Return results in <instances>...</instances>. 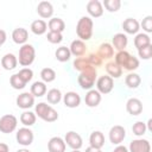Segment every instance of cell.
I'll return each mask as SVG.
<instances>
[{
	"instance_id": "cell-42",
	"label": "cell",
	"mask_w": 152,
	"mask_h": 152,
	"mask_svg": "<svg viewBox=\"0 0 152 152\" xmlns=\"http://www.w3.org/2000/svg\"><path fill=\"white\" fill-rule=\"evenodd\" d=\"M138 55H139V57L141 59H145V61L150 59L152 57V44L138 49Z\"/></svg>"
},
{
	"instance_id": "cell-29",
	"label": "cell",
	"mask_w": 152,
	"mask_h": 152,
	"mask_svg": "<svg viewBox=\"0 0 152 152\" xmlns=\"http://www.w3.org/2000/svg\"><path fill=\"white\" fill-rule=\"evenodd\" d=\"M141 83V77L135 72H129L125 77V84L129 89H137Z\"/></svg>"
},
{
	"instance_id": "cell-1",
	"label": "cell",
	"mask_w": 152,
	"mask_h": 152,
	"mask_svg": "<svg viewBox=\"0 0 152 152\" xmlns=\"http://www.w3.org/2000/svg\"><path fill=\"white\" fill-rule=\"evenodd\" d=\"M96 80H97V70L91 65H88L84 70H82L77 77L78 86L84 90L93 89Z\"/></svg>"
},
{
	"instance_id": "cell-47",
	"label": "cell",
	"mask_w": 152,
	"mask_h": 152,
	"mask_svg": "<svg viewBox=\"0 0 152 152\" xmlns=\"http://www.w3.org/2000/svg\"><path fill=\"white\" fill-rule=\"evenodd\" d=\"M113 152H128V148H127L125 145H118V146L113 150Z\"/></svg>"
},
{
	"instance_id": "cell-49",
	"label": "cell",
	"mask_w": 152,
	"mask_h": 152,
	"mask_svg": "<svg viewBox=\"0 0 152 152\" xmlns=\"http://www.w3.org/2000/svg\"><path fill=\"white\" fill-rule=\"evenodd\" d=\"M84 152H102L101 150H99V148H95V147H91V146H89V147H87L86 148V151Z\"/></svg>"
},
{
	"instance_id": "cell-22",
	"label": "cell",
	"mask_w": 152,
	"mask_h": 152,
	"mask_svg": "<svg viewBox=\"0 0 152 152\" xmlns=\"http://www.w3.org/2000/svg\"><path fill=\"white\" fill-rule=\"evenodd\" d=\"M89 146L101 150L104 146V135L101 131H94L89 137Z\"/></svg>"
},
{
	"instance_id": "cell-52",
	"label": "cell",
	"mask_w": 152,
	"mask_h": 152,
	"mask_svg": "<svg viewBox=\"0 0 152 152\" xmlns=\"http://www.w3.org/2000/svg\"><path fill=\"white\" fill-rule=\"evenodd\" d=\"M71 152H81V151H80V150H72Z\"/></svg>"
},
{
	"instance_id": "cell-35",
	"label": "cell",
	"mask_w": 152,
	"mask_h": 152,
	"mask_svg": "<svg viewBox=\"0 0 152 152\" xmlns=\"http://www.w3.org/2000/svg\"><path fill=\"white\" fill-rule=\"evenodd\" d=\"M40 78L44 83H50L56 80V71L52 68H43L40 71Z\"/></svg>"
},
{
	"instance_id": "cell-5",
	"label": "cell",
	"mask_w": 152,
	"mask_h": 152,
	"mask_svg": "<svg viewBox=\"0 0 152 152\" xmlns=\"http://www.w3.org/2000/svg\"><path fill=\"white\" fill-rule=\"evenodd\" d=\"M18 119L13 114H5L0 118V132L10 134L17 129Z\"/></svg>"
},
{
	"instance_id": "cell-43",
	"label": "cell",
	"mask_w": 152,
	"mask_h": 152,
	"mask_svg": "<svg viewBox=\"0 0 152 152\" xmlns=\"http://www.w3.org/2000/svg\"><path fill=\"white\" fill-rule=\"evenodd\" d=\"M87 59H88L89 64H90L91 66H94V68L102 65V62H103V61L101 59V57H100L96 52H91V53H89V55L87 56Z\"/></svg>"
},
{
	"instance_id": "cell-48",
	"label": "cell",
	"mask_w": 152,
	"mask_h": 152,
	"mask_svg": "<svg viewBox=\"0 0 152 152\" xmlns=\"http://www.w3.org/2000/svg\"><path fill=\"white\" fill-rule=\"evenodd\" d=\"M0 152H10V147L5 142H0Z\"/></svg>"
},
{
	"instance_id": "cell-16",
	"label": "cell",
	"mask_w": 152,
	"mask_h": 152,
	"mask_svg": "<svg viewBox=\"0 0 152 152\" xmlns=\"http://www.w3.org/2000/svg\"><path fill=\"white\" fill-rule=\"evenodd\" d=\"M37 13L43 19H51L53 14V6L50 1H40L37 6Z\"/></svg>"
},
{
	"instance_id": "cell-44",
	"label": "cell",
	"mask_w": 152,
	"mask_h": 152,
	"mask_svg": "<svg viewBox=\"0 0 152 152\" xmlns=\"http://www.w3.org/2000/svg\"><path fill=\"white\" fill-rule=\"evenodd\" d=\"M138 68H139V59L131 55V57H129V59H128V62H127V64L125 65L124 69L127 70V71H134Z\"/></svg>"
},
{
	"instance_id": "cell-19",
	"label": "cell",
	"mask_w": 152,
	"mask_h": 152,
	"mask_svg": "<svg viewBox=\"0 0 152 152\" xmlns=\"http://www.w3.org/2000/svg\"><path fill=\"white\" fill-rule=\"evenodd\" d=\"M28 39V32L24 27H17L12 32V40L18 45H24L27 43Z\"/></svg>"
},
{
	"instance_id": "cell-38",
	"label": "cell",
	"mask_w": 152,
	"mask_h": 152,
	"mask_svg": "<svg viewBox=\"0 0 152 152\" xmlns=\"http://www.w3.org/2000/svg\"><path fill=\"white\" fill-rule=\"evenodd\" d=\"M146 131H147V128H146V124L144 121H137L132 126V132L137 137H142L146 133Z\"/></svg>"
},
{
	"instance_id": "cell-14",
	"label": "cell",
	"mask_w": 152,
	"mask_h": 152,
	"mask_svg": "<svg viewBox=\"0 0 152 152\" xmlns=\"http://www.w3.org/2000/svg\"><path fill=\"white\" fill-rule=\"evenodd\" d=\"M69 50H70L71 56H75L76 58L77 57H83L84 53L87 52V45L83 40L75 39V40L71 42V44L69 46Z\"/></svg>"
},
{
	"instance_id": "cell-3",
	"label": "cell",
	"mask_w": 152,
	"mask_h": 152,
	"mask_svg": "<svg viewBox=\"0 0 152 152\" xmlns=\"http://www.w3.org/2000/svg\"><path fill=\"white\" fill-rule=\"evenodd\" d=\"M34 114L45 122H55L58 119V113L48 102H39L34 107Z\"/></svg>"
},
{
	"instance_id": "cell-10",
	"label": "cell",
	"mask_w": 152,
	"mask_h": 152,
	"mask_svg": "<svg viewBox=\"0 0 152 152\" xmlns=\"http://www.w3.org/2000/svg\"><path fill=\"white\" fill-rule=\"evenodd\" d=\"M128 152H151V144L147 139L138 138L129 142Z\"/></svg>"
},
{
	"instance_id": "cell-9",
	"label": "cell",
	"mask_w": 152,
	"mask_h": 152,
	"mask_svg": "<svg viewBox=\"0 0 152 152\" xmlns=\"http://www.w3.org/2000/svg\"><path fill=\"white\" fill-rule=\"evenodd\" d=\"M64 142H65V145H68L72 150H80L83 145L82 137L75 131H69V132L65 133Z\"/></svg>"
},
{
	"instance_id": "cell-4",
	"label": "cell",
	"mask_w": 152,
	"mask_h": 152,
	"mask_svg": "<svg viewBox=\"0 0 152 152\" xmlns=\"http://www.w3.org/2000/svg\"><path fill=\"white\" fill-rule=\"evenodd\" d=\"M18 58V63L21 66L28 68L36 59V50L34 46L32 44H24L20 46L19 49V57Z\"/></svg>"
},
{
	"instance_id": "cell-23",
	"label": "cell",
	"mask_w": 152,
	"mask_h": 152,
	"mask_svg": "<svg viewBox=\"0 0 152 152\" xmlns=\"http://www.w3.org/2000/svg\"><path fill=\"white\" fill-rule=\"evenodd\" d=\"M18 65V58L13 53H6L1 58V66L5 70H13Z\"/></svg>"
},
{
	"instance_id": "cell-41",
	"label": "cell",
	"mask_w": 152,
	"mask_h": 152,
	"mask_svg": "<svg viewBox=\"0 0 152 152\" xmlns=\"http://www.w3.org/2000/svg\"><path fill=\"white\" fill-rule=\"evenodd\" d=\"M46 39H48V42L51 43V44H59V43H62V40H63V34L59 33V32L49 31L48 34H46Z\"/></svg>"
},
{
	"instance_id": "cell-51",
	"label": "cell",
	"mask_w": 152,
	"mask_h": 152,
	"mask_svg": "<svg viewBox=\"0 0 152 152\" xmlns=\"http://www.w3.org/2000/svg\"><path fill=\"white\" fill-rule=\"evenodd\" d=\"M17 152H31V151H28L27 148H19Z\"/></svg>"
},
{
	"instance_id": "cell-8",
	"label": "cell",
	"mask_w": 152,
	"mask_h": 152,
	"mask_svg": "<svg viewBox=\"0 0 152 152\" xmlns=\"http://www.w3.org/2000/svg\"><path fill=\"white\" fill-rule=\"evenodd\" d=\"M108 137H109V141L113 144V145H121V142L125 140L126 138V129L124 128V126H120V125H115L113 126L110 129H109V133H108Z\"/></svg>"
},
{
	"instance_id": "cell-18",
	"label": "cell",
	"mask_w": 152,
	"mask_h": 152,
	"mask_svg": "<svg viewBox=\"0 0 152 152\" xmlns=\"http://www.w3.org/2000/svg\"><path fill=\"white\" fill-rule=\"evenodd\" d=\"M84 102L90 108L97 107L101 102V94L96 89H90L87 91V94L84 96Z\"/></svg>"
},
{
	"instance_id": "cell-24",
	"label": "cell",
	"mask_w": 152,
	"mask_h": 152,
	"mask_svg": "<svg viewBox=\"0 0 152 152\" xmlns=\"http://www.w3.org/2000/svg\"><path fill=\"white\" fill-rule=\"evenodd\" d=\"M96 53L101 57L102 61L109 59V58H112L114 56V49H113V46H112L110 43H107L106 42V43H102L99 46V50L96 51Z\"/></svg>"
},
{
	"instance_id": "cell-7",
	"label": "cell",
	"mask_w": 152,
	"mask_h": 152,
	"mask_svg": "<svg viewBox=\"0 0 152 152\" xmlns=\"http://www.w3.org/2000/svg\"><path fill=\"white\" fill-rule=\"evenodd\" d=\"M15 139L17 142L21 146H30L33 142L34 135L32 129H30V127H21L15 133Z\"/></svg>"
},
{
	"instance_id": "cell-27",
	"label": "cell",
	"mask_w": 152,
	"mask_h": 152,
	"mask_svg": "<svg viewBox=\"0 0 152 152\" xmlns=\"http://www.w3.org/2000/svg\"><path fill=\"white\" fill-rule=\"evenodd\" d=\"M30 93L34 96V97H42L46 94V83H44L43 81H36L32 83Z\"/></svg>"
},
{
	"instance_id": "cell-25",
	"label": "cell",
	"mask_w": 152,
	"mask_h": 152,
	"mask_svg": "<svg viewBox=\"0 0 152 152\" xmlns=\"http://www.w3.org/2000/svg\"><path fill=\"white\" fill-rule=\"evenodd\" d=\"M30 28H31L32 33H34L36 36H42V34L46 33V31H48V24L43 19H37V20H33L31 23Z\"/></svg>"
},
{
	"instance_id": "cell-40",
	"label": "cell",
	"mask_w": 152,
	"mask_h": 152,
	"mask_svg": "<svg viewBox=\"0 0 152 152\" xmlns=\"http://www.w3.org/2000/svg\"><path fill=\"white\" fill-rule=\"evenodd\" d=\"M17 74L19 75V77L21 78V81H23L25 84H27V83L32 80V77H33V71H32V69H30V68H23V69H20L19 72H17Z\"/></svg>"
},
{
	"instance_id": "cell-45",
	"label": "cell",
	"mask_w": 152,
	"mask_h": 152,
	"mask_svg": "<svg viewBox=\"0 0 152 152\" xmlns=\"http://www.w3.org/2000/svg\"><path fill=\"white\" fill-rule=\"evenodd\" d=\"M140 26H141L142 30L146 32V34H147V33H151V32H152V15H146V17L142 19Z\"/></svg>"
},
{
	"instance_id": "cell-32",
	"label": "cell",
	"mask_w": 152,
	"mask_h": 152,
	"mask_svg": "<svg viewBox=\"0 0 152 152\" xmlns=\"http://www.w3.org/2000/svg\"><path fill=\"white\" fill-rule=\"evenodd\" d=\"M129 57H131V53H129L128 51H126V50L118 51V52L115 53V56H114V62L124 70V68H125V65L127 64Z\"/></svg>"
},
{
	"instance_id": "cell-26",
	"label": "cell",
	"mask_w": 152,
	"mask_h": 152,
	"mask_svg": "<svg viewBox=\"0 0 152 152\" xmlns=\"http://www.w3.org/2000/svg\"><path fill=\"white\" fill-rule=\"evenodd\" d=\"M104 68H106V71H107L108 76L112 77L113 80H114V78H119V77L122 76V69H121L114 61L108 62V63L104 65Z\"/></svg>"
},
{
	"instance_id": "cell-39",
	"label": "cell",
	"mask_w": 152,
	"mask_h": 152,
	"mask_svg": "<svg viewBox=\"0 0 152 152\" xmlns=\"http://www.w3.org/2000/svg\"><path fill=\"white\" fill-rule=\"evenodd\" d=\"M88 65H90V64H89L87 57H77V58H75V61H74V63H72L74 69L77 70V71H80V72H81L82 70H84Z\"/></svg>"
},
{
	"instance_id": "cell-17",
	"label": "cell",
	"mask_w": 152,
	"mask_h": 152,
	"mask_svg": "<svg viewBox=\"0 0 152 152\" xmlns=\"http://www.w3.org/2000/svg\"><path fill=\"white\" fill-rule=\"evenodd\" d=\"M66 145L64 139L61 137H52L48 142V151L49 152H65Z\"/></svg>"
},
{
	"instance_id": "cell-50",
	"label": "cell",
	"mask_w": 152,
	"mask_h": 152,
	"mask_svg": "<svg viewBox=\"0 0 152 152\" xmlns=\"http://www.w3.org/2000/svg\"><path fill=\"white\" fill-rule=\"evenodd\" d=\"M151 124H152V119H148V121H147V124H146V128H147L148 131H152V127H151Z\"/></svg>"
},
{
	"instance_id": "cell-11",
	"label": "cell",
	"mask_w": 152,
	"mask_h": 152,
	"mask_svg": "<svg viewBox=\"0 0 152 152\" xmlns=\"http://www.w3.org/2000/svg\"><path fill=\"white\" fill-rule=\"evenodd\" d=\"M15 103L19 108L27 110V109H30L31 107L34 106V96L28 91H24V93H21L17 96Z\"/></svg>"
},
{
	"instance_id": "cell-28",
	"label": "cell",
	"mask_w": 152,
	"mask_h": 152,
	"mask_svg": "<svg viewBox=\"0 0 152 152\" xmlns=\"http://www.w3.org/2000/svg\"><path fill=\"white\" fill-rule=\"evenodd\" d=\"M48 27L52 32H59V33H62L64 31V28H65V23L61 18H57V17L56 18H51L49 20V23H48Z\"/></svg>"
},
{
	"instance_id": "cell-12",
	"label": "cell",
	"mask_w": 152,
	"mask_h": 152,
	"mask_svg": "<svg viewBox=\"0 0 152 152\" xmlns=\"http://www.w3.org/2000/svg\"><path fill=\"white\" fill-rule=\"evenodd\" d=\"M126 110L129 115L137 116L142 112V102L137 97H129L126 102Z\"/></svg>"
},
{
	"instance_id": "cell-36",
	"label": "cell",
	"mask_w": 152,
	"mask_h": 152,
	"mask_svg": "<svg viewBox=\"0 0 152 152\" xmlns=\"http://www.w3.org/2000/svg\"><path fill=\"white\" fill-rule=\"evenodd\" d=\"M102 6L110 13L118 12L121 7V1L120 0H104L102 2Z\"/></svg>"
},
{
	"instance_id": "cell-15",
	"label": "cell",
	"mask_w": 152,
	"mask_h": 152,
	"mask_svg": "<svg viewBox=\"0 0 152 152\" xmlns=\"http://www.w3.org/2000/svg\"><path fill=\"white\" fill-rule=\"evenodd\" d=\"M63 103L68 108H76L81 104V96L76 91H68L62 97Z\"/></svg>"
},
{
	"instance_id": "cell-6",
	"label": "cell",
	"mask_w": 152,
	"mask_h": 152,
	"mask_svg": "<svg viewBox=\"0 0 152 152\" xmlns=\"http://www.w3.org/2000/svg\"><path fill=\"white\" fill-rule=\"evenodd\" d=\"M95 86H96V90L102 95H106V94H109L113 88H114V80L112 77H109L108 75H103V76H100L96 82H95Z\"/></svg>"
},
{
	"instance_id": "cell-2",
	"label": "cell",
	"mask_w": 152,
	"mask_h": 152,
	"mask_svg": "<svg viewBox=\"0 0 152 152\" xmlns=\"http://www.w3.org/2000/svg\"><path fill=\"white\" fill-rule=\"evenodd\" d=\"M93 28H94V23L90 17H81L77 21L76 25V34L78 39L87 42L93 36Z\"/></svg>"
},
{
	"instance_id": "cell-30",
	"label": "cell",
	"mask_w": 152,
	"mask_h": 152,
	"mask_svg": "<svg viewBox=\"0 0 152 152\" xmlns=\"http://www.w3.org/2000/svg\"><path fill=\"white\" fill-rule=\"evenodd\" d=\"M45 95H46V100H48V102L50 104H57V103H59L62 101V97H63L61 90L57 89V88L50 89L49 91H46Z\"/></svg>"
},
{
	"instance_id": "cell-34",
	"label": "cell",
	"mask_w": 152,
	"mask_h": 152,
	"mask_svg": "<svg viewBox=\"0 0 152 152\" xmlns=\"http://www.w3.org/2000/svg\"><path fill=\"white\" fill-rule=\"evenodd\" d=\"M151 44V38L148 34L146 33H137L135 37H134V46L137 49H140V48H144L146 45H150Z\"/></svg>"
},
{
	"instance_id": "cell-13",
	"label": "cell",
	"mask_w": 152,
	"mask_h": 152,
	"mask_svg": "<svg viewBox=\"0 0 152 152\" xmlns=\"http://www.w3.org/2000/svg\"><path fill=\"white\" fill-rule=\"evenodd\" d=\"M102 2L99 0H90L87 4V12L91 18H100L103 14Z\"/></svg>"
},
{
	"instance_id": "cell-33",
	"label": "cell",
	"mask_w": 152,
	"mask_h": 152,
	"mask_svg": "<svg viewBox=\"0 0 152 152\" xmlns=\"http://www.w3.org/2000/svg\"><path fill=\"white\" fill-rule=\"evenodd\" d=\"M55 57L57 61L64 63V62H68L71 57V53H70V50L69 48L66 46H59L57 48V50L55 51Z\"/></svg>"
},
{
	"instance_id": "cell-37",
	"label": "cell",
	"mask_w": 152,
	"mask_h": 152,
	"mask_svg": "<svg viewBox=\"0 0 152 152\" xmlns=\"http://www.w3.org/2000/svg\"><path fill=\"white\" fill-rule=\"evenodd\" d=\"M10 84H11V87H12L13 89H15V90H21V89H24V88L26 87V84L21 81V78L19 77L18 74H13V75L10 77Z\"/></svg>"
},
{
	"instance_id": "cell-21",
	"label": "cell",
	"mask_w": 152,
	"mask_h": 152,
	"mask_svg": "<svg viewBox=\"0 0 152 152\" xmlns=\"http://www.w3.org/2000/svg\"><path fill=\"white\" fill-rule=\"evenodd\" d=\"M128 44V38L125 33H115L112 38V46L113 49H116L118 51H122L126 49Z\"/></svg>"
},
{
	"instance_id": "cell-20",
	"label": "cell",
	"mask_w": 152,
	"mask_h": 152,
	"mask_svg": "<svg viewBox=\"0 0 152 152\" xmlns=\"http://www.w3.org/2000/svg\"><path fill=\"white\" fill-rule=\"evenodd\" d=\"M122 28L128 34H137L140 30V24L134 18H127L122 21Z\"/></svg>"
},
{
	"instance_id": "cell-46",
	"label": "cell",
	"mask_w": 152,
	"mask_h": 152,
	"mask_svg": "<svg viewBox=\"0 0 152 152\" xmlns=\"http://www.w3.org/2000/svg\"><path fill=\"white\" fill-rule=\"evenodd\" d=\"M6 39H7V34H6V32H5L2 28H0V46H2V45L5 44Z\"/></svg>"
},
{
	"instance_id": "cell-31",
	"label": "cell",
	"mask_w": 152,
	"mask_h": 152,
	"mask_svg": "<svg viewBox=\"0 0 152 152\" xmlns=\"http://www.w3.org/2000/svg\"><path fill=\"white\" fill-rule=\"evenodd\" d=\"M36 120H37V116L33 112H30V110H25L21 113L20 115V122L25 126V127H31L36 124Z\"/></svg>"
}]
</instances>
